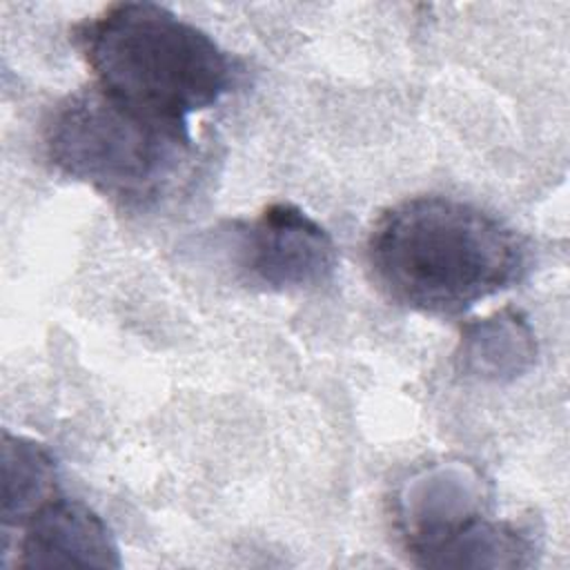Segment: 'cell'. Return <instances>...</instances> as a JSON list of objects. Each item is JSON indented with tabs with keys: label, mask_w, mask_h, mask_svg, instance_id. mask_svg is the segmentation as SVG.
I'll use <instances>...</instances> for the list:
<instances>
[{
	"label": "cell",
	"mask_w": 570,
	"mask_h": 570,
	"mask_svg": "<svg viewBox=\"0 0 570 570\" xmlns=\"http://www.w3.org/2000/svg\"><path fill=\"white\" fill-rule=\"evenodd\" d=\"M525 240L497 216L450 196H414L387 207L370 229L367 265L394 303L456 316L528 272Z\"/></svg>",
	"instance_id": "cell-1"
},
{
	"label": "cell",
	"mask_w": 570,
	"mask_h": 570,
	"mask_svg": "<svg viewBox=\"0 0 570 570\" xmlns=\"http://www.w3.org/2000/svg\"><path fill=\"white\" fill-rule=\"evenodd\" d=\"M71 42L94 85L174 122L216 105L238 78L209 33L156 2L109 4L78 22Z\"/></svg>",
	"instance_id": "cell-2"
},
{
	"label": "cell",
	"mask_w": 570,
	"mask_h": 570,
	"mask_svg": "<svg viewBox=\"0 0 570 570\" xmlns=\"http://www.w3.org/2000/svg\"><path fill=\"white\" fill-rule=\"evenodd\" d=\"M42 145L60 174L122 207L163 200L194 160L189 122L145 114L94 82L51 109Z\"/></svg>",
	"instance_id": "cell-3"
},
{
	"label": "cell",
	"mask_w": 570,
	"mask_h": 570,
	"mask_svg": "<svg viewBox=\"0 0 570 570\" xmlns=\"http://www.w3.org/2000/svg\"><path fill=\"white\" fill-rule=\"evenodd\" d=\"M232 263L249 285L296 292L327 283L338 265L330 232L292 203H272L227 229Z\"/></svg>",
	"instance_id": "cell-4"
},
{
	"label": "cell",
	"mask_w": 570,
	"mask_h": 570,
	"mask_svg": "<svg viewBox=\"0 0 570 570\" xmlns=\"http://www.w3.org/2000/svg\"><path fill=\"white\" fill-rule=\"evenodd\" d=\"M16 566L120 568V552L100 514L80 501L56 494L20 525Z\"/></svg>",
	"instance_id": "cell-5"
},
{
	"label": "cell",
	"mask_w": 570,
	"mask_h": 570,
	"mask_svg": "<svg viewBox=\"0 0 570 570\" xmlns=\"http://www.w3.org/2000/svg\"><path fill=\"white\" fill-rule=\"evenodd\" d=\"M534 356L532 327L521 312L510 307L468 323L456 350L459 367L483 381L514 379L534 363Z\"/></svg>",
	"instance_id": "cell-6"
},
{
	"label": "cell",
	"mask_w": 570,
	"mask_h": 570,
	"mask_svg": "<svg viewBox=\"0 0 570 570\" xmlns=\"http://www.w3.org/2000/svg\"><path fill=\"white\" fill-rule=\"evenodd\" d=\"M530 552L532 543L519 528L479 512L419 550L414 561L430 568H514L525 566Z\"/></svg>",
	"instance_id": "cell-7"
},
{
	"label": "cell",
	"mask_w": 570,
	"mask_h": 570,
	"mask_svg": "<svg viewBox=\"0 0 570 570\" xmlns=\"http://www.w3.org/2000/svg\"><path fill=\"white\" fill-rule=\"evenodd\" d=\"M56 492V461L31 439L2 434V521L20 528Z\"/></svg>",
	"instance_id": "cell-8"
}]
</instances>
